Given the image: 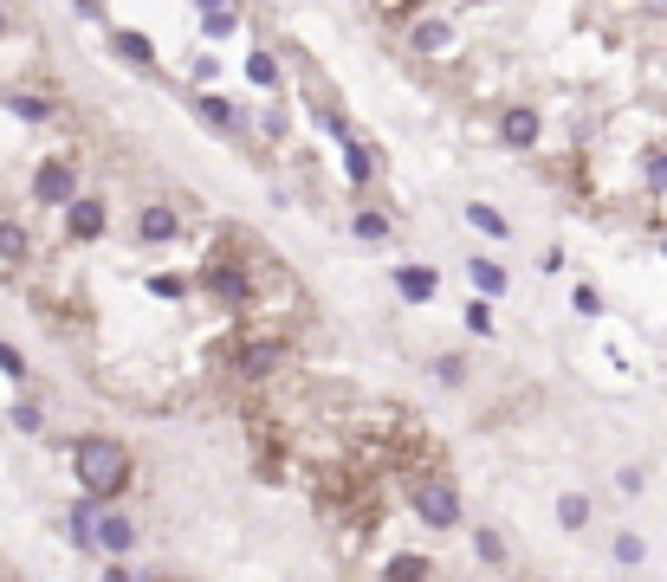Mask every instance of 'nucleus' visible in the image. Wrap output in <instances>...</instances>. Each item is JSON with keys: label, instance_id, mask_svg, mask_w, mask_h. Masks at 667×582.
<instances>
[{"label": "nucleus", "instance_id": "28", "mask_svg": "<svg viewBox=\"0 0 667 582\" xmlns=\"http://www.w3.org/2000/svg\"><path fill=\"white\" fill-rule=\"evenodd\" d=\"M415 46H421V52H428V46H447V26H441V20H421V26H415Z\"/></svg>", "mask_w": 667, "mask_h": 582}, {"label": "nucleus", "instance_id": "5", "mask_svg": "<svg viewBox=\"0 0 667 582\" xmlns=\"http://www.w3.org/2000/svg\"><path fill=\"white\" fill-rule=\"evenodd\" d=\"M279 363H285V343H272V337H260V343H240V350H234V369H240L247 382H266Z\"/></svg>", "mask_w": 667, "mask_h": 582}, {"label": "nucleus", "instance_id": "21", "mask_svg": "<svg viewBox=\"0 0 667 582\" xmlns=\"http://www.w3.org/2000/svg\"><path fill=\"white\" fill-rule=\"evenodd\" d=\"M247 78H253V85H279V59L253 52V59H247Z\"/></svg>", "mask_w": 667, "mask_h": 582}, {"label": "nucleus", "instance_id": "20", "mask_svg": "<svg viewBox=\"0 0 667 582\" xmlns=\"http://www.w3.org/2000/svg\"><path fill=\"white\" fill-rule=\"evenodd\" d=\"M428 570H434V563H421V557H396L383 570V582H428Z\"/></svg>", "mask_w": 667, "mask_h": 582}, {"label": "nucleus", "instance_id": "4", "mask_svg": "<svg viewBox=\"0 0 667 582\" xmlns=\"http://www.w3.org/2000/svg\"><path fill=\"white\" fill-rule=\"evenodd\" d=\"M33 201H39V207H72V201H78V169H72L65 156H46V162L33 169Z\"/></svg>", "mask_w": 667, "mask_h": 582}, {"label": "nucleus", "instance_id": "26", "mask_svg": "<svg viewBox=\"0 0 667 582\" xmlns=\"http://www.w3.org/2000/svg\"><path fill=\"white\" fill-rule=\"evenodd\" d=\"M467 330H473V337H493V311H486V304H480V298H473V304H467Z\"/></svg>", "mask_w": 667, "mask_h": 582}, {"label": "nucleus", "instance_id": "22", "mask_svg": "<svg viewBox=\"0 0 667 582\" xmlns=\"http://www.w3.org/2000/svg\"><path fill=\"white\" fill-rule=\"evenodd\" d=\"M642 557H648V544H642L635 531H622V537H616V563H629V570H635Z\"/></svg>", "mask_w": 667, "mask_h": 582}, {"label": "nucleus", "instance_id": "2", "mask_svg": "<svg viewBox=\"0 0 667 582\" xmlns=\"http://www.w3.org/2000/svg\"><path fill=\"white\" fill-rule=\"evenodd\" d=\"M415 511H421V524H434V531H454V524H460V492H454V479H447V473L415 479Z\"/></svg>", "mask_w": 667, "mask_h": 582}, {"label": "nucleus", "instance_id": "7", "mask_svg": "<svg viewBox=\"0 0 667 582\" xmlns=\"http://www.w3.org/2000/svg\"><path fill=\"white\" fill-rule=\"evenodd\" d=\"M65 531H72V544L78 550H98V498H78V505L72 511H65Z\"/></svg>", "mask_w": 667, "mask_h": 582}, {"label": "nucleus", "instance_id": "6", "mask_svg": "<svg viewBox=\"0 0 667 582\" xmlns=\"http://www.w3.org/2000/svg\"><path fill=\"white\" fill-rule=\"evenodd\" d=\"M499 143L506 149H532L538 143V110L532 104H506L499 110Z\"/></svg>", "mask_w": 667, "mask_h": 582}, {"label": "nucleus", "instance_id": "8", "mask_svg": "<svg viewBox=\"0 0 667 582\" xmlns=\"http://www.w3.org/2000/svg\"><path fill=\"white\" fill-rule=\"evenodd\" d=\"M130 544H136V524L124 518V511H98V550H111V557H124Z\"/></svg>", "mask_w": 667, "mask_h": 582}, {"label": "nucleus", "instance_id": "14", "mask_svg": "<svg viewBox=\"0 0 667 582\" xmlns=\"http://www.w3.org/2000/svg\"><path fill=\"white\" fill-rule=\"evenodd\" d=\"M467 279L486 291V298H499L506 291V266H493V259H467Z\"/></svg>", "mask_w": 667, "mask_h": 582}, {"label": "nucleus", "instance_id": "13", "mask_svg": "<svg viewBox=\"0 0 667 582\" xmlns=\"http://www.w3.org/2000/svg\"><path fill=\"white\" fill-rule=\"evenodd\" d=\"M195 110H201V123H214V130H240V110L227 104V97H195Z\"/></svg>", "mask_w": 667, "mask_h": 582}, {"label": "nucleus", "instance_id": "29", "mask_svg": "<svg viewBox=\"0 0 667 582\" xmlns=\"http://www.w3.org/2000/svg\"><path fill=\"white\" fill-rule=\"evenodd\" d=\"M357 240H389V220L383 214H357Z\"/></svg>", "mask_w": 667, "mask_h": 582}, {"label": "nucleus", "instance_id": "27", "mask_svg": "<svg viewBox=\"0 0 667 582\" xmlns=\"http://www.w3.org/2000/svg\"><path fill=\"white\" fill-rule=\"evenodd\" d=\"M13 427H20V434H39V427H46V414H39L33 401H20V408H13Z\"/></svg>", "mask_w": 667, "mask_h": 582}, {"label": "nucleus", "instance_id": "15", "mask_svg": "<svg viewBox=\"0 0 667 582\" xmlns=\"http://www.w3.org/2000/svg\"><path fill=\"white\" fill-rule=\"evenodd\" d=\"M557 524H564V531H583V524H590V498L564 492V498H557Z\"/></svg>", "mask_w": 667, "mask_h": 582}, {"label": "nucleus", "instance_id": "33", "mask_svg": "<svg viewBox=\"0 0 667 582\" xmlns=\"http://www.w3.org/2000/svg\"><path fill=\"white\" fill-rule=\"evenodd\" d=\"M648 182H655V188H667V156H655V162H648Z\"/></svg>", "mask_w": 667, "mask_h": 582}, {"label": "nucleus", "instance_id": "36", "mask_svg": "<svg viewBox=\"0 0 667 582\" xmlns=\"http://www.w3.org/2000/svg\"><path fill=\"white\" fill-rule=\"evenodd\" d=\"M0 33H7V13H0Z\"/></svg>", "mask_w": 667, "mask_h": 582}, {"label": "nucleus", "instance_id": "34", "mask_svg": "<svg viewBox=\"0 0 667 582\" xmlns=\"http://www.w3.org/2000/svg\"><path fill=\"white\" fill-rule=\"evenodd\" d=\"M104 582H130V570H117V563H111V570H104Z\"/></svg>", "mask_w": 667, "mask_h": 582}, {"label": "nucleus", "instance_id": "9", "mask_svg": "<svg viewBox=\"0 0 667 582\" xmlns=\"http://www.w3.org/2000/svg\"><path fill=\"white\" fill-rule=\"evenodd\" d=\"M175 227H182V220H175V207H143V214H136V240H149V246H162V240H175Z\"/></svg>", "mask_w": 667, "mask_h": 582}, {"label": "nucleus", "instance_id": "3", "mask_svg": "<svg viewBox=\"0 0 667 582\" xmlns=\"http://www.w3.org/2000/svg\"><path fill=\"white\" fill-rule=\"evenodd\" d=\"M201 285H208V298H214V304H227V311H240V304L253 298V279H247V266H240V259H221V253L208 259Z\"/></svg>", "mask_w": 667, "mask_h": 582}, {"label": "nucleus", "instance_id": "18", "mask_svg": "<svg viewBox=\"0 0 667 582\" xmlns=\"http://www.w3.org/2000/svg\"><path fill=\"white\" fill-rule=\"evenodd\" d=\"M20 259H26V227L0 220V266H20Z\"/></svg>", "mask_w": 667, "mask_h": 582}, {"label": "nucleus", "instance_id": "11", "mask_svg": "<svg viewBox=\"0 0 667 582\" xmlns=\"http://www.w3.org/2000/svg\"><path fill=\"white\" fill-rule=\"evenodd\" d=\"M396 291H402V304H428L434 291H441V279H434V266H402Z\"/></svg>", "mask_w": 667, "mask_h": 582}, {"label": "nucleus", "instance_id": "10", "mask_svg": "<svg viewBox=\"0 0 667 582\" xmlns=\"http://www.w3.org/2000/svg\"><path fill=\"white\" fill-rule=\"evenodd\" d=\"M65 227H72V240H98L104 233V201H85V194H78V201L65 207Z\"/></svg>", "mask_w": 667, "mask_h": 582}, {"label": "nucleus", "instance_id": "24", "mask_svg": "<svg viewBox=\"0 0 667 582\" xmlns=\"http://www.w3.org/2000/svg\"><path fill=\"white\" fill-rule=\"evenodd\" d=\"M473 550H480L486 563H506V537H499V531H480V537H473Z\"/></svg>", "mask_w": 667, "mask_h": 582}, {"label": "nucleus", "instance_id": "19", "mask_svg": "<svg viewBox=\"0 0 667 582\" xmlns=\"http://www.w3.org/2000/svg\"><path fill=\"white\" fill-rule=\"evenodd\" d=\"M467 220H473L480 233H493V240H506V233H512V227H506V214H499V207H486V201H473V207H467Z\"/></svg>", "mask_w": 667, "mask_h": 582}, {"label": "nucleus", "instance_id": "23", "mask_svg": "<svg viewBox=\"0 0 667 582\" xmlns=\"http://www.w3.org/2000/svg\"><path fill=\"white\" fill-rule=\"evenodd\" d=\"M201 33H208V39L234 33V7H214V13H201Z\"/></svg>", "mask_w": 667, "mask_h": 582}, {"label": "nucleus", "instance_id": "16", "mask_svg": "<svg viewBox=\"0 0 667 582\" xmlns=\"http://www.w3.org/2000/svg\"><path fill=\"white\" fill-rule=\"evenodd\" d=\"M7 104H13V117H26V123H46L52 117V97H39V91H13Z\"/></svg>", "mask_w": 667, "mask_h": 582}, {"label": "nucleus", "instance_id": "32", "mask_svg": "<svg viewBox=\"0 0 667 582\" xmlns=\"http://www.w3.org/2000/svg\"><path fill=\"white\" fill-rule=\"evenodd\" d=\"M434 376H441V382H460L467 369H460V356H441V363H434Z\"/></svg>", "mask_w": 667, "mask_h": 582}, {"label": "nucleus", "instance_id": "1", "mask_svg": "<svg viewBox=\"0 0 667 582\" xmlns=\"http://www.w3.org/2000/svg\"><path fill=\"white\" fill-rule=\"evenodd\" d=\"M72 473H78V485H85L91 498H117L130 485V453L117 447L111 434H85V440H72Z\"/></svg>", "mask_w": 667, "mask_h": 582}, {"label": "nucleus", "instance_id": "31", "mask_svg": "<svg viewBox=\"0 0 667 582\" xmlns=\"http://www.w3.org/2000/svg\"><path fill=\"white\" fill-rule=\"evenodd\" d=\"M570 304H577L583 317H596V311H603V298H596V285H577V298H570Z\"/></svg>", "mask_w": 667, "mask_h": 582}, {"label": "nucleus", "instance_id": "12", "mask_svg": "<svg viewBox=\"0 0 667 582\" xmlns=\"http://www.w3.org/2000/svg\"><path fill=\"white\" fill-rule=\"evenodd\" d=\"M111 46H117V52H124V59H130V65H143V72H149V65H156V46H149V39H143V33H130V26H117V33H111Z\"/></svg>", "mask_w": 667, "mask_h": 582}, {"label": "nucleus", "instance_id": "30", "mask_svg": "<svg viewBox=\"0 0 667 582\" xmlns=\"http://www.w3.org/2000/svg\"><path fill=\"white\" fill-rule=\"evenodd\" d=\"M149 291H156V298H169V304H175V298H182V279H169V272H156V279H149Z\"/></svg>", "mask_w": 667, "mask_h": 582}, {"label": "nucleus", "instance_id": "17", "mask_svg": "<svg viewBox=\"0 0 667 582\" xmlns=\"http://www.w3.org/2000/svg\"><path fill=\"white\" fill-rule=\"evenodd\" d=\"M344 175H350V182H370V175H376V156H370V149H363V143H344Z\"/></svg>", "mask_w": 667, "mask_h": 582}, {"label": "nucleus", "instance_id": "25", "mask_svg": "<svg viewBox=\"0 0 667 582\" xmlns=\"http://www.w3.org/2000/svg\"><path fill=\"white\" fill-rule=\"evenodd\" d=\"M0 376H7V382H26V356L13 350V343H0Z\"/></svg>", "mask_w": 667, "mask_h": 582}, {"label": "nucleus", "instance_id": "35", "mask_svg": "<svg viewBox=\"0 0 667 582\" xmlns=\"http://www.w3.org/2000/svg\"><path fill=\"white\" fill-rule=\"evenodd\" d=\"M195 7H201V13H214V7H227V0H195Z\"/></svg>", "mask_w": 667, "mask_h": 582}]
</instances>
